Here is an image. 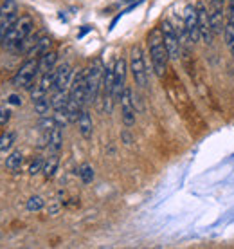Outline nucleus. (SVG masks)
<instances>
[{
    "mask_svg": "<svg viewBox=\"0 0 234 249\" xmlns=\"http://www.w3.org/2000/svg\"><path fill=\"white\" fill-rule=\"evenodd\" d=\"M227 24H234V0H227Z\"/></svg>",
    "mask_w": 234,
    "mask_h": 249,
    "instance_id": "28",
    "label": "nucleus"
},
{
    "mask_svg": "<svg viewBox=\"0 0 234 249\" xmlns=\"http://www.w3.org/2000/svg\"><path fill=\"white\" fill-rule=\"evenodd\" d=\"M121 2H124V4H130V2H137V0H121Z\"/></svg>",
    "mask_w": 234,
    "mask_h": 249,
    "instance_id": "32",
    "label": "nucleus"
},
{
    "mask_svg": "<svg viewBox=\"0 0 234 249\" xmlns=\"http://www.w3.org/2000/svg\"><path fill=\"white\" fill-rule=\"evenodd\" d=\"M88 31H90V27H88V25H85V27H83V29H81V31H80V35H78V36H85V35H86V33H88Z\"/></svg>",
    "mask_w": 234,
    "mask_h": 249,
    "instance_id": "30",
    "label": "nucleus"
},
{
    "mask_svg": "<svg viewBox=\"0 0 234 249\" xmlns=\"http://www.w3.org/2000/svg\"><path fill=\"white\" fill-rule=\"evenodd\" d=\"M130 71L134 74L135 85L144 89L148 85V71H146V62H144V54L139 45H134L130 51Z\"/></svg>",
    "mask_w": 234,
    "mask_h": 249,
    "instance_id": "4",
    "label": "nucleus"
},
{
    "mask_svg": "<svg viewBox=\"0 0 234 249\" xmlns=\"http://www.w3.org/2000/svg\"><path fill=\"white\" fill-rule=\"evenodd\" d=\"M52 110H67V105H68V90H54L52 94Z\"/></svg>",
    "mask_w": 234,
    "mask_h": 249,
    "instance_id": "17",
    "label": "nucleus"
},
{
    "mask_svg": "<svg viewBox=\"0 0 234 249\" xmlns=\"http://www.w3.org/2000/svg\"><path fill=\"white\" fill-rule=\"evenodd\" d=\"M58 210H60V208H58V206H50V208H49V213H50V215H56V213H58Z\"/></svg>",
    "mask_w": 234,
    "mask_h": 249,
    "instance_id": "31",
    "label": "nucleus"
},
{
    "mask_svg": "<svg viewBox=\"0 0 234 249\" xmlns=\"http://www.w3.org/2000/svg\"><path fill=\"white\" fill-rule=\"evenodd\" d=\"M197 17H198V27H200V40L203 44H213L215 40V33H213V25H211V13L202 0H198L197 4Z\"/></svg>",
    "mask_w": 234,
    "mask_h": 249,
    "instance_id": "8",
    "label": "nucleus"
},
{
    "mask_svg": "<svg viewBox=\"0 0 234 249\" xmlns=\"http://www.w3.org/2000/svg\"><path fill=\"white\" fill-rule=\"evenodd\" d=\"M86 71V103H94L98 100L99 90L103 89V76H105V67L101 58H96L90 67Z\"/></svg>",
    "mask_w": 234,
    "mask_h": 249,
    "instance_id": "3",
    "label": "nucleus"
},
{
    "mask_svg": "<svg viewBox=\"0 0 234 249\" xmlns=\"http://www.w3.org/2000/svg\"><path fill=\"white\" fill-rule=\"evenodd\" d=\"M121 118H123L124 126H134L135 124V105H134V92L132 89H124L123 96H121Z\"/></svg>",
    "mask_w": 234,
    "mask_h": 249,
    "instance_id": "10",
    "label": "nucleus"
},
{
    "mask_svg": "<svg viewBox=\"0 0 234 249\" xmlns=\"http://www.w3.org/2000/svg\"><path fill=\"white\" fill-rule=\"evenodd\" d=\"M22 162H24V154H22L20 150H15V152H11V154L7 156L6 168L9 170V172H13V174H17V172L22 168Z\"/></svg>",
    "mask_w": 234,
    "mask_h": 249,
    "instance_id": "18",
    "label": "nucleus"
},
{
    "mask_svg": "<svg viewBox=\"0 0 234 249\" xmlns=\"http://www.w3.org/2000/svg\"><path fill=\"white\" fill-rule=\"evenodd\" d=\"M9 103H11V105H22V100H20L17 94H11V96H9Z\"/></svg>",
    "mask_w": 234,
    "mask_h": 249,
    "instance_id": "29",
    "label": "nucleus"
},
{
    "mask_svg": "<svg viewBox=\"0 0 234 249\" xmlns=\"http://www.w3.org/2000/svg\"><path fill=\"white\" fill-rule=\"evenodd\" d=\"M78 128H80L81 137H85V139H90V137H92L94 123H92V118H90L88 110H85V108L80 112V118H78Z\"/></svg>",
    "mask_w": 234,
    "mask_h": 249,
    "instance_id": "13",
    "label": "nucleus"
},
{
    "mask_svg": "<svg viewBox=\"0 0 234 249\" xmlns=\"http://www.w3.org/2000/svg\"><path fill=\"white\" fill-rule=\"evenodd\" d=\"M38 60L36 58H27L22 67L17 71V74L13 78V85L20 89H31L33 81L38 76Z\"/></svg>",
    "mask_w": 234,
    "mask_h": 249,
    "instance_id": "5",
    "label": "nucleus"
},
{
    "mask_svg": "<svg viewBox=\"0 0 234 249\" xmlns=\"http://www.w3.org/2000/svg\"><path fill=\"white\" fill-rule=\"evenodd\" d=\"M94 177H96V172H94L92 164H88V162L81 164V168H80L81 182H83V184H90V182L94 181Z\"/></svg>",
    "mask_w": 234,
    "mask_h": 249,
    "instance_id": "23",
    "label": "nucleus"
},
{
    "mask_svg": "<svg viewBox=\"0 0 234 249\" xmlns=\"http://www.w3.org/2000/svg\"><path fill=\"white\" fill-rule=\"evenodd\" d=\"M148 49H150V60H151V67H153V72L159 78L166 74V67H167V51L166 45H164V36H162V31L160 27H155L148 33Z\"/></svg>",
    "mask_w": 234,
    "mask_h": 249,
    "instance_id": "1",
    "label": "nucleus"
},
{
    "mask_svg": "<svg viewBox=\"0 0 234 249\" xmlns=\"http://www.w3.org/2000/svg\"><path fill=\"white\" fill-rule=\"evenodd\" d=\"M43 206H45V200H43L40 195H33L31 199L27 200V212H31V213L42 212Z\"/></svg>",
    "mask_w": 234,
    "mask_h": 249,
    "instance_id": "24",
    "label": "nucleus"
},
{
    "mask_svg": "<svg viewBox=\"0 0 234 249\" xmlns=\"http://www.w3.org/2000/svg\"><path fill=\"white\" fill-rule=\"evenodd\" d=\"M160 31H162V36H164V45H166V51H167V56L169 60H179L180 56V38L175 31V27H173L167 20H164L162 24H160Z\"/></svg>",
    "mask_w": 234,
    "mask_h": 249,
    "instance_id": "7",
    "label": "nucleus"
},
{
    "mask_svg": "<svg viewBox=\"0 0 234 249\" xmlns=\"http://www.w3.org/2000/svg\"><path fill=\"white\" fill-rule=\"evenodd\" d=\"M58 166H60V157H58V154H50L49 159H45V164H43V175L47 179L54 177L56 172H58Z\"/></svg>",
    "mask_w": 234,
    "mask_h": 249,
    "instance_id": "20",
    "label": "nucleus"
},
{
    "mask_svg": "<svg viewBox=\"0 0 234 249\" xmlns=\"http://www.w3.org/2000/svg\"><path fill=\"white\" fill-rule=\"evenodd\" d=\"M63 146V132H62V126L60 124H54V128L50 130V136H49V144H47V148H49L50 154H58Z\"/></svg>",
    "mask_w": 234,
    "mask_h": 249,
    "instance_id": "14",
    "label": "nucleus"
},
{
    "mask_svg": "<svg viewBox=\"0 0 234 249\" xmlns=\"http://www.w3.org/2000/svg\"><path fill=\"white\" fill-rule=\"evenodd\" d=\"M2 42H4V38H2V36H0V45H2Z\"/></svg>",
    "mask_w": 234,
    "mask_h": 249,
    "instance_id": "33",
    "label": "nucleus"
},
{
    "mask_svg": "<svg viewBox=\"0 0 234 249\" xmlns=\"http://www.w3.org/2000/svg\"><path fill=\"white\" fill-rule=\"evenodd\" d=\"M54 81H56V69H52V71H49V72H43L42 80H40L38 85H40L45 92H49L50 89L54 87Z\"/></svg>",
    "mask_w": 234,
    "mask_h": 249,
    "instance_id": "22",
    "label": "nucleus"
},
{
    "mask_svg": "<svg viewBox=\"0 0 234 249\" xmlns=\"http://www.w3.org/2000/svg\"><path fill=\"white\" fill-rule=\"evenodd\" d=\"M68 101L81 108L86 103V71L74 72V78H72V83L68 89Z\"/></svg>",
    "mask_w": 234,
    "mask_h": 249,
    "instance_id": "6",
    "label": "nucleus"
},
{
    "mask_svg": "<svg viewBox=\"0 0 234 249\" xmlns=\"http://www.w3.org/2000/svg\"><path fill=\"white\" fill-rule=\"evenodd\" d=\"M72 78H74V71L68 63H63L56 69V81L52 90H68L70 89V83H72Z\"/></svg>",
    "mask_w": 234,
    "mask_h": 249,
    "instance_id": "12",
    "label": "nucleus"
},
{
    "mask_svg": "<svg viewBox=\"0 0 234 249\" xmlns=\"http://www.w3.org/2000/svg\"><path fill=\"white\" fill-rule=\"evenodd\" d=\"M33 27H34V22H33V18L29 15L18 17V20H17V22L13 24L11 29L6 33L2 45H4L7 51H18L22 42L33 33Z\"/></svg>",
    "mask_w": 234,
    "mask_h": 249,
    "instance_id": "2",
    "label": "nucleus"
},
{
    "mask_svg": "<svg viewBox=\"0 0 234 249\" xmlns=\"http://www.w3.org/2000/svg\"><path fill=\"white\" fill-rule=\"evenodd\" d=\"M223 36H225V44H227L231 54L234 56V24H225Z\"/></svg>",
    "mask_w": 234,
    "mask_h": 249,
    "instance_id": "25",
    "label": "nucleus"
},
{
    "mask_svg": "<svg viewBox=\"0 0 234 249\" xmlns=\"http://www.w3.org/2000/svg\"><path fill=\"white\" fill-rule=\"evenodd\" d=\"M43 164H45V159H43L42 156H36L33 159L31 166H29V174L36 175V174H40V172H43Z\"/></svg>",
    "mask_w": 234,
    "mask_h": 249,
    "instance_id": "26",
    "label": "nucleus"
},
{
    "mask_svg": "<svg viewBox=\"0 0 234 249\" xmlns=\"http://www.w3.org/2000/svg\"><path fill=\"white\" fill-rule=\"evenodd\" d=\"M56 62H58V54H56L54 51L43 53L42 56H40V60H38V71H40V74L52 71L56 67Z\"/></svg>",
    "mask_w": 234,
    "mask_h": 249,
    "instance_id": "15",
    "label": "nucleus"
},
{
    "mask_svg": "<svg viewBox=\"0 0 234 249\" xmlns=\"http://www.w3.org/2000/svg\"><path fill=\"white\" fill-rule=\"evenodd\" d=\"M184 27H185V35H187V38H189V42L197 44L198 40H200V27H198L197 7L195 6H185Z\"/></svg>",
    "mask_w": 234,
    "mask_h": 249,
    "instance_id": "11",
    "label": "nucleus"
},
{
    "mask_svg": "<svg viewBox=\"0 0 234 249\" xmlns=\"http://www.w3.org/2000/svg\"><path fill=\"white\" fill-rule=\"evenodd\" d=\"M33 105H34V112L40 116V118H47L50 112V108H52V103L47 96H42V98H38L36 101H33Z\"/></svg>",
    "mask_w": 234,
    "mask_h": 249,
    "instance_id": "19",
    "label": "nucleus"
},
{
    "mask_svg": "<svg viewBox=\"0 0 234 249\" xmlns=\"http://www.w3.org/2000/svg\"><path fill=\"white\" fill-rule=\"evenodd\" d=\"M0 15H2V7H0Z\"/></svg>",
    "mask_w": 234,
    "mask_h": 249,
    "instance_id": "34",
    "label": "nucleus"
},
{
    "mask_svg": "<svg viewBox=\"0 0 234 249\" xmlns=\"http://www.w3.org/2000/svg\"><path fill=\"white\" fill-rule=\"evenodd\" d=\"M50 45H52V40L49 36H40L38 38V42L31 47V51L27 53V56L29 58H36V56H42L43 53H47L50 51Z\"/></svg>",
    "mask_w": 234,
    "mask_h": 249,
    "instance_id": "16",
    "label": "nucleus"
},
{
    "mask_svg": "<svg viewBox=\"0 0 234 249\" xmlns=\"http://www.w3.org/2000/svg\"><path fill=\"white\" fill-rule=\"evenodd\" d=\"M15 139H17V134L13 130L4 132V134L0 136V152H2V154L9 152V150L13 148V144H15Z\"/></svg>",
    "mask_w": 234,
    "mask_h": 249,
    "instance_id": "21",
    "label": "nucleus"
},
{
    "mask_svg": "<svg viewBox=\"0 0 234 249\" xmlns=\"http://www.w3.org/2000/svg\"><path fill=\"white\" fill-rule=\"evenodd\" d=\"M126 71H128V63L124 58H117L114 63V98L116 101L121 100L124 92V83H126Z\"/></svg>",
    "mask_w": 234,
    "mask_h": 249,
    "instance_id": "9",
    "label": "nucleus"
},
{
    "mask_svg": "<svg viewBox=\"0 0 234 249\" xmlns=\"http://www.w3.org/2000/svg\"><path fill=\"white\" fill-rule=\"evenodd\" d=\"M11 119V108L9 107H0V126H6Z\"/></svg>",
    "mask_w": 234,
    "mask_h": 249,
    "instance_id": "27",
    "label": "nucleus"
}]
</instances>
